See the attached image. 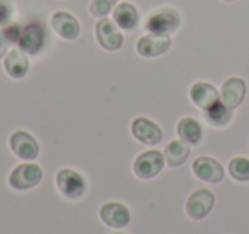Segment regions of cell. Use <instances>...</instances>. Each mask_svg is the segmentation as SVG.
Instances as JSON below:
<instances>
[{
	"instance_id": "e0dca14e",
	"label": "cell",
	"mask_w": 249,
	"mask_h": 234,
	"mask_svg": "<svg viewBox=\"0 0 249 234\" xmlns=\"http://www.w3.org/2000/svg\"><path fill=\"white\" fill-rule=\"evenodd\" d=\"M113 19L121 29L124 31H132L139 24V11L133 7L128 2H123V4L116 5L113 11Z\"/></svg>"
},
{
	"instance_id": "7a4b0ae2",
	"label": "cell",
	"mask_w": 249,
	"mask_h": 234,
	"mask_svg": "<svg viewBox=\"0 0 249 234\" xmlns=\"http://www.w3.org/2000/svg\"><path fill=\"white\" fill-rule=\"evenodd\" d=\"M56 186L67 198H80L86 193V181L84 178L73 169H60L56 175Z\"/></svg>"
},
{
	"instance_id": "4fadbf2b",
	"label": "cell",
	"mask_w": 249,
	"mask_h": 234,
	"mask_svg": "<svg viewBox=\"0 0 249 234\" xmlns=\"http://www.w3.org/2000/svg\"><path fill=\"white\" fill-rule=\"evenodd\" d=\"M52 28L60 38L63 39H75L80 33L79 21L69 12H56L52 18Z\"/></svg>"
},
{
	"instance_id": "cb8c5ba5",
	"label": "cell",
	"mask_w": 249,
	"mask_h": 234,
	"mask_svg": "<svg viewBox=\"0 0 249 234\" xmlns=\"http://www.w3.org/2000/svg\"><path fill=\"white\" fill-rule=\"evenodd\" d=\"M225 2H234V0H225Z\"/></svg>"
},
{
	"instance_id": "ffe728a7",
	"label": "cell",
	"mask_w": 249,
	"mask_h": 234,
	"mask_svg": "<svg viewBox=\"0 0 249 234\" xmlns=\"http://www.w3.org/2000/svg\"><path fill=\"white\" fill-rule=\"evenodd\" d=\"M205 111V120L212 127H225L232 120V110L225 106L222 101H217L213 106L207 108Z\"/></svg>"
},
{
	"instance_id": "d6986e66",
	"label": "cell",
	"mask_w": 249,
	"mask_h": 234,
	"mask_svg": "<svg viewBox=\"0 0 249 234\" xmlns=\"http://www.w3.org/2000/svg\"><path fill=\"white\" fill-rule=\"evenodd\" d=\"M190 156V144H186L184 140H173L167 144L166 151H164V159L169 166L176 168L181 166Z\"/></svg>"
},
{
	"instance_id": "9a60e30c",
	"label": "cell",
	"mask_w": 249,
	"mask_h": 234,
	"mask_svg": "<svg viewBox=\"0 0 249 234\" xmlns=\"http://www.w3.org/2000/svg\"><path fill=\"white\" fill-rule=\"evenodd\" d=\"M190 96H191V101H193L198 108H201V110H207V108L213 106V104L220 99V94L217 93V89H215L212 84H207V82L193 84L190 91Z\"/></svg>"
},
{
	"instance_id": "7c38bea8",
	"label": "cell",
	"mask_w": 249,
	"mask_h": 234,
	"mask_svg": "<svg viewBox=\"0 0 249 234\" xmlns=\"http://www.w3.org/2000/svg\"><path fill=\"white\" fill-rule=\"evenodd\" d=\"M19 48L29 55H36L45 45V29L39 24H29L21 31V38L18 41Z\"/></svg>"
},
{
	"instance_id": "6da1fadb",
	"label": "cell",
	"mask_w": 249,
	"mask_h": 234,
	"mask_svg": "<svg viewBox=\"0 0 249 234\" xmlns=\"http://www.w3.org/2000/svg\"><path fill=\"white\" fill-rule=\"evenodd\" d=\"M96 38L97 43L103 46L104 50H120L123 45V35H121V28L107 18H101L99 22L96 24Z\"/></svg>"
},
{
	"instance_id": "9c48e42d",
	"label": "cell",
	"mask_w": 249,
	"mask_h": 234,
	"mask_svg": "<svg viewBox=\"0 0 249 234\" xmlns=\"http://www.w3.org/2000/svg\"><path fill=\"white\" fill-rule=\"evenodd\" d=\"M193 173L198 179L207 183H218L224 178V168L220 162L207 156H201L193 162Z\"/></svg>"
},
{
	"instance_id": "603a6c76",
	"label": "cell",
	"mask_w": 249,
	"mask_h": 234,
	"mask_svg": "<svg viewBox=\"0 0 249 234\" xmlns=\"http://www.w3.org/2000/svg\"><path fill=\"white\" fill-rule=\"evenodd\" d=\"M9 45H12V41L9 39V36L5 35L4 29H0V58L5 57V53H7V50H9Z\"/></svg>"
},
{
	"instance_id": "5bb4252c",
	"label": "cell",
	"mask_w": 249,
	"mask_h": 234,
	"mask_svg": "<svg viewBox=\"0 0 249 234\" xmlns=\"http://www.w3.org/2000/svg\"><path fill=\"white\" fill-rule=\"evenodd\" d=\"M101 220L109 227H124L130 222V210L118 202L104 203L101 207Z\"/></svg>"
},
{
	"instance_id": "30bf717a",
	"label": "cell",
	"mask_w": 249,
	"mask_h": 234,
	"mask_svg": "<svg viewBox=\"0 0 249 234\" xmlns=\"http://www.w3.org/2000/svg\"><path fill=\"white\" fill-rule=\"evenodd\" d=\"M132 134L137 140L147 145H156L162 140V130L159 128V125H156L154 121L147 120L143 117L137 118L132 123Z\"/></svg>"
},
{
	"instance_id": "2e32d148",
	"label": "cell",
	"mask_w": 249,
	"mask_h": 234,
	"mask_svg": "<svg viewBox=\"0 0 249 234\" xmlns=\"http://www.w3.org/2000/svg\"><path fill=\"white\" fill-rule=\"evenodd\" d=\"M29 70V60L28 53L22 50H12L5 57V72L14 79H21L28 74Z\"/></svg>"
},
{
	"instance_id": "3957f363",
	"label": "cell",
	"mask_w": 249,
	"mask_h": 234,
	"mask_svg": "<svg viewBox=\"0 0 249 234\" xmlns=\"http://www.w3.org/2000/svg\"><path fill=\"white\" fill-rule=\"evenodd\" d=\"M43 178V171L38 164H21L11 173L9 176V183H11L12 188L16 190H29L33 186H36Z\"/></svg>"
},
{
	"instance_id": "52a82bcc",
	"label": "cell",
	"mask_w": 249,
	"mask_h": 234,
	"mask_svg": "<svg viewBox=\"0 0 249 234\" xmlns=\"http://www.w3.org/2000/svg\"><path fill=\"white\" fill-rule=\"evenodd\" d=\"M11 149L19 159H24V161H33V159L38 157L39 154V147L38 142L35 140L33 135H29L28 132L18 130L11 135Z\"/></svg>"
},
{
	"instance_id": "8fae6325",
	"label": "cell",
	"mask_w": 249,
	"mask_h": 234,
	"mask_svg": "<svg viewBox=\"0 0 249 234\" xmlns=\"http://www.w3.org/2000/svg\"><path fill=\"white\" fill-rule=\"evenodd\" d=\"M246 96V82L241 77H231L222 84L220 89V101L227 108L234 110L242 103Z\"/></svg>"
},
{
	"instance_id": "44dd1931",
	"label": "cell",
	"mask_w": 249,
	"mask_h": 234,
	"mask_svg": "<svg viewBox=\"0 0 249 234\" xmlns=\"http://www.w3.org/2000/svg\"><path fill=\"white\" fill-rule=\"evenodd\" d=\"M229 173L237 181H248L249 179V159L248 157H234L229 162Z\"/></svg>"
},
{
	"instance_id": "7402d4cb",
	"label": "cell",
	"mask_w": 249,
	"mask_h": 234,
	"mask_svg": "<svg viewBox=\"0 0 249 234\" xmlns=\"http://www.w3.org/2000/svg\"><path fill=\"white\" fill-rule=\"evenodd\" d=\"M116 7V0H92L90 2V14L96 18H104Z\"/></svg>"
},
{
	"instance_id": "8992f818",
	"label": "cell",
	"mask_w": 249,
	"mask_h": 234,
	"mask_svg": "<svg viewBox=\"0 0 249 234\" xmlns=\"http://www.w3.org/2000/svg\"><path fill=\"white\" fill-rule=\"evenodd\" d=\"M215 203V195L210 190H196L195 193H191L190 198L186 202V212L191 219L200 220L203 217H207L210 214V210L213 209Z\"/></svg>"
},
{
	"instance_id": "ba28073f",
	"label": "cell",
	"mask_w": 249,
	"mask_h": 234,
	"mask_svg": "<svg viewBox=\"0 0 249 234\" xmlns=\"http://www.w3.org/2000/svg\"><path fill=\"white\" fill-rule=\"evenodd\" d=\"M171 46V38L167 35H157V33H149L142 36L137 43V52L142 57L152 58L166 53Z\"/></svg>"
},
{
	"instance_id": "277c9868",
	"label": "cell",
	"mask_w": 249,
	"mask_h": 234,
	"mask_svg": "<svg viewBox=\"0 0 249 234\" xmlns=\"http://www.w3.org/2000/svg\"><path fill=\"white\" fill-rule=\"evenodd\" d=\"M164 156L159 151H147L140 154L133 162V171L139 178L150 179L157 176L164 168Z\"/></svg>"
},
{
	"instance_id": "5b68a950",
	"label": "cell",
	"mask_w": 249,
	"mask_h": 234,
	"mask_svg": "<svg viewBox=\"0 0 249 234\" xmlns=\"http://www.w3.org/2000/svg\"><path fill=\"white\" fill-rule=\"evenodd\" d=\"M181 18L176 11L173 9H164L160 12H156L154 16H150L147 19V31L149 33H157V35H169L179 29Z\"/></svg>"
},
{
	"instance_id": "ac0fdd59",
	"label": "cell",
	"mask_w": 249,
	"mask_h": 234,
	"mask_svg": "<svg viewBox=\"0 0 249 234\" xmlns=\"http://www.w3.org/2000/svg\"><path fill=\"white\" fill-rule=\"evenodd\" d=\"M178 135L181 137V140H184L190 145H196L201 142L203 137V130H201V125L198 123L195 118H183L178 123Z\"/></svg>"
}]
</instances>
